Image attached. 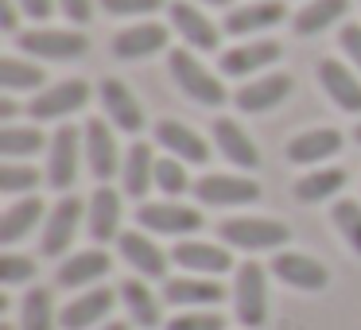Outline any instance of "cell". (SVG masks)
Segmentation results:
<instances>
[{
	"label": "cell",
	"instance_id": "1",
	"mask_svg": "<svg viewBox=\"0 0 361 330\" xmlns=\"http://www.w3.org/2000/svg\"><path fill=\"white\" fill-rule=\"evenodd\" d=\"M167 66H171V78L175 86L183 90V94L190 97L195 105H206V109H214V105L226 102V86H221L218 74H210L202 63H198L195 55H190L187 47L171 51V59H167Z\"/></svg>",
	"mask_w": 361,
	"mask_h": 330
},
{
	"label": "cell",
	"instance_id": "2",
	"mask_svg": "<svg viewBox=\"0 0 361 330\" xmlns=\"http://www.w3.org/2000/svg\"><path fill=\"white\" fill-rule=\"evenodd\" d=\"M291 229L283 221H272V218H229L221 221V241L226 245H237L245 252H260V249H280L288 245Z\"/></svg>",
	"mask_w": 361,
	"mask_h": 330
},
{
	"label": "cell",
	"instance_id": "3",
	"mask_svg": "<svg viewBox=\"0 0 361 330\" xmlns=\"http://www.w3.org/2000/svg\"><path fill=\"white\" fill-rule=\"evenodd\" d=\"M233 303H237V322H245L249 330L268 322V283H264V268L260 264L249 260V264L237 268Z\"/></svg>",
	"mask_w": 361,
	"mask_h": 330
},
{
	"label": "cell",
	"instance_id": "4",
	"mask_svg": "<svg viewBox=\"0 0 361 330\" xmlns=\"http://www.w3.org/2000/svg\"><path fill=\"white\" fill-rule=\"evenodd\" d=\"M195 195L202 206H249L260 198V187L245 175H202L195 183Z\"/></svg>",
	"mask_w": 361,
	"mask_h": 330
},
{
	"label": "cell",
	"instance_id": "5",
	"mask_svg": "<svg viewBox=\"0 0 361 330\" xmlns=\"http://www.w3.org/2000/svg\"><path fill=\"white\" fill-rule=\"evenodd\" d=\"M136 221L152 233H171V237L202 229V214L195 206H179V202H148L136 210Z\"/></svg>",
	"mask_w": 361,
	"mask_h": 330
},
{
	"label": "cell",
	"instance_id": "6",
	"mask_svg": "<svg viewBox=\"0 0 361 330\" xmlns=\"http://www.w3.org/2000/svg\"><path fill=\"white\" fill-rule=\"evenodd\" d=\"M86 102H90V86L82 78H71V82H59V86L43 90V94L27 105V113H32L35 121H55V117H66V113H78Z\"/></svg>",
	"mask_w": 361,
	"mask_h": 330
},
{
	"label": "cell",
	"instance_id": "7",
	"mask_svg": "<svg viewBox=\"0 0 361 330\" xmlns=\"http://www.w3.org/2000/svg\"><path fill=\"white\" fill-rule=\"evenodd\" d=\"M20 47L27 55H39V59H78L86 55L90 39L82 32H51V28H35V32L20 35Z\"/></svg>",
	"mask_w": 361,
	"mask_h": 330
},
{
	"label": "cell",
	"instance_id": "8",
	"mask_svg": "<svg viewBox=\"0 0 361 330\" xmlns=\"http://www.w3.org/2000/svg\"><path fill=\"white\" fill-rule=\"evenodd\" d=\"M78 136L82 128L63 125L51 140V164H47V183L55 190H71L78 179Z\"/></svg>",
	"mask_w": 361,
	"mask_h": 330
},
{
	"label": "cell",
	"instance_id": "9",
	"mask_svg": "<svg viewBox=\"0 0 361 330\" xmlns=\"http://www.w3.org/2000/svg\"><path fill=\"white\" fill-rule=\"evenodd\" d=\"M82 136H86V159H90V171H94V179H113V175L121 171V156H117V140H113L109 125L97 117L86 121V128H82Z\"/></svg>",
	"mask_w": 361,
	"mask_h": 330
},
{
	"label": "cell",
	"instance_id": "10",
	"mask_svg": "<svg viewBox=\"0 0 361 330\" xmlns=\"http://www.w3.org/2000/svg\"><path fill=\"white\" fill-rule=\"evenodd\" d=\"M78 221H82V202L78 198H63L47 214V226H43V257H63L71 249L74 233H78Z\"/></svg>",
	"mask_w": 361,
	"mask_h": 330
},
{
	"label": "cell",
	"instance_id": "11",
	"mask_svg": "<svg viewBox=\"0 0 361 330\" xmlns=\"http://www.w3.org/2000/svg\"><path fill=\"white\" fill-rule=\"evenodd\" d=\"M272 272L280 276L288 288H299V291H322L330 283V272L319 260L307 257V252H280V257L272 260Z\"/></svg>",
	"mask_w": 361,
	"mask_h": 330
},
{
	"label": "cell",
	"instance_id": "12",
	"mask_svg": "<svg viewBox=\"0 0 361 330\" xmlns=\"http://www.w3.org/2000/svg\"><path fill=\"white\" fill-rule=\"evenodd\" d=\"M167 16H171L175 32L187 39V47H195V51H218V28H214L198 8H190L187 0L167 4Z\"/></svg>",
	"mask_w": 361,
	"mask_h": 330
},
{
	"label": "cell",
	"instance_id": "13",
	"mask_svg": "<svg viewBox=\"0 0 361 330\" xmlns=\"http://www.w3.org/2000/svg\"><path fill=\"white\" fill-rule=\"evenodd\" d=\"M291 86H295V82H291L288 74H268V78H257V82H249V86H241L233 102L241 113H268L291 94Z\"/></svg>",
	"mask_w": 361,
	"mask_h": 330
},
{
	"label": "cell",
	"instance_id": "14",
	"mask_svg": "<svg viewBox=\"0 0 361 330\" xmlns=\"http://www.w3.org/2000/svg\"><path fill=\"white\" fill-rule=\"evenodd\" d=\"M171 260L187 272H202V276H218L233 268V257L218 245H206V241H179L171 249Z\"/></svg>",
	"mask_w": 361,
	"mask_h": 330
},
{
	"label": "cell",
	"instance_id": "15",
	"mask_svg": "<svg viewBox=\"0 0 361 330\" xmlns=\"http://www.w3.org/2000/svg\"><path fill=\"white\" fill-rule=\"evenodd\" d=\"M164 299L175 307H214L226 299V288L206 276H179V280L164 283Z\"/></svg>",
	"mask_w": 361,
	"mask_h": 330
},
{
	"label": "cell",
	"instance_id": "16",
	"mask_svg": "<svg viewBox=\"0 0 361 330\" xmlns=\"http://www.w3.org/2000/svg\"><path fill=\"white\" fill-rule=\"evenodd\" d=\"M276 59H280V43L249 39V43H241V47H233V51L221 55V74H229V78H245L249 71H264V66H272Z\"/></svg>",
	"mask_w": 361,
	"mask_h": 330
},
{
	"label": "cell",
	"instance_id": "17",
	"mask_svg": "<svg viewBox=\"0 0 361 330\" xmlns=\"http://www.w3.org/2000/svg\"><path fill=\"white\" fill-rule=\"evenodd\" d=\"M109 268H113L109 252L86 249V252L66 257L63 264H59L55 280H59V288H82V283H94V280H102V276H109Z\"/></svg>",
	"mask_w": 361,
	"mask_h": 330
},
{
	"label": "cell",
	"instance_id": "18",
	"mask_svg": "<svg viewBox=\"0 0 361 330\" xmlns=\"http://www.w3.org/2000/svg\"><path fill=\"white\" fill-rule=\"evenodd\" d=\"M102 105H105L109 121L121 128V133H140L144 128V113H140V105H136V97L128 94L125 82L105 78L102 82Z\"/></svg>",
	"mask_w": 361,
	"mask_h": 330
},
{
	"label": "cell",
	"instance_id": "19",
	"mask_svg": "<svg viewBox=\"0 0 361 330\" xmlns=\"http://www.w3.org/2000/svg\"><path fill=\"white\" fill-rule=\"evenodd\" d=\"M113 299L117 295H113L109 288H94V291H86V295H78L74 303H66L63 314H59V322H63V330H86L113 311Z\"/></svg>",
	"mask_w": 361,
	"mask_h": 330
},
{
	"label": "cell",
	"instance_id": "20",
	"mask_svg": "<svg viewBox=\"0 0 361 330\" xmlns=\"http://www.w3.org/2000/svg\"><path fill=\"white\" fill-rule=\"evenodd\" d=\"M319 82H322V90L334 97L338 109L361 113V82L353 78L338 59H322V63H319Z\"/></svg>",
	"mask_w": 361,
	"mask_h": 330
},
{
	"label": "cell",
	"instance_id": "21",
	"mask_svg": "<svg viewBox=\"0 0 361 330\" xmlns=\"http://www.w3.org/2000/svg\"><path fill=\"white\" fill-rule=\"evenodd\" d=\"M214 140H218V148H221V156L229 159V164H237V167H257L260 164V152H257V144L249 140V133H245L237 121H229V117H218L214 121Z\"/></svg>",
	"mask_w": 361,
	"mask_h": 330
},
{
	"label": "cell",
	"instance_id": "22",
	"mask_svg": "<svg viewBox=\"0 0 361 330\" xmlns=\"http://www.w3.org/2000/svg\"><path fill=\"white\" fill-rule=\"evenodd\" d=\"M167 47V28L164 24H136L113 39V55L117 59H148Z\"/></svg>",
	"mask_w": 361,
	"mask_h": 330
},
{
	"label": "cell",
	"instance_id": "23",
	"mask_svg": "<svg viewBox=\"0 0 361 330\" xmlns=\"http://www.w3.org/2000/svg\"><path fill=\"white\" fill-rule=\"evenodd\" d=\"M156 140L164 144L167 152H175L179 159H187V164H206V159H210L206 140L198 133H190L183 121H159V125H156Z\"/></svg>",
	"mask_w": 361,
	"mask_h": 330
},
{
	"label": "cell",
	"instance_id": "24",
	"mask_svg": "<svg viewBox=\"0 0 361 330\" xmlns=\"http://www.w3.org/2000/svg\"><path fill=\"white\" fill-rule=\"evenodd\" d=\"M334 152H342V133H334V128H311V133H299L288 144L291 164H322Z\"/></svg>",
	"mask_w": 361,
	"mask_h": 330
},
{
	"label": "cell",
	"instance_id": "25",
	"mask_svg": "<svg viewBox=\"0 0 361 330\" xmlns=\"http://www.w3.org/2000/svg\"><path fill=\"white\" fill-rule=\"evenodd\" d=\"M288 16L280 0H260V4H249V8H229L226 16V32L233 35H249V32H264V28L280 24Z\"/></svg>",
	"mask_w": 361,
	"mask_h": 330
},
{
	"label": "cell",
	"instance_id": "26",
	"mask_svg": "<svg viewBox=\"0 0 361 330\" xmlns=\"http://www.w3.org/2000/svg\"><path fill=\"white\" fill-rule=\"evenodd\" d=\"M121 226V195L113 187H97L90 198V237L94 241H113Z\"/></svg>",
	"mask_w": 361,
	"mask_h": 330
},
{
	"label": "cell",
	"instance_id": "27",
	"mask_svg": "<svg viewBox=\"0 0 361 330\" xmlns=\"http://www.w3.org/2000/svg\"><path fill=\"white\" fill-rule=\"evenodd\" d=\"M121 257H125L140 276H164L167 272V257L159 252V245L144 233H121Z\"/></svg>",
	"mask_w": 361,
	"mask_h": 330
},
{
	"label": "cell",
	"instance_id": "28",
	"mask_svg": "<svg viewBox=\"0 0 361 330\" xmlns=\"http://www.w3.org/2000/svg\"><path fill=\"white\" fill-rule=\"evenodd\" d=\"M43 218V202L39 198H20L16 206H8L4 210V218H0V245H16L20 237L32 233V226H39Z\"/></svg>",
	"mask_w": 361,
	"mask_h": 330
},
{
	"label": "cell",
	"instance_id": "29",
	"mask_svg": "<svg viewBox=\"0 0 361 330\" xmlns=\"http://www.w3.org/2000/svg\"><path fill=\"white\" fill-rule=\"evenodd\" d=\"M345 12H350V0H311L307 8H299L295 32L299 35H319V32H326L330 24H338Z\"/></svg>",
	"mask_w": 361,
	"mask_h": 330
},
{
	"label": "cell",
	"instance_id": "30",
	"mask_svg": "<svg viewBox=\"0 0 361 330\" xmlns=\"http://www.w3.org/2000/svg\"><path fill=\"white\" fill-rule=\"evenodd\" d=\"M121 171H125V195L140 198L144 190L156 183V159H152V148H148V144H133Z\"/></svg>",
	"mask_w": 361,
	"mask_h": 330
},
{
	"label": "cell",
	"instance_id": "31",
	"mask_svg": "<svg viewBox=\"0 0 361 330\" xmlns=\"http://www.w3.org/2000/svg\"><path fill=\"white\" fill-rule=\"evenodd\" d=\"M121 299H125L128 319H133L136 326H144V330H156V326H159V307H156V295H152V291L144 288L140 280H125V283H121Z\"/></svg>",
	"mask_w": 361,
	"mask_h": 330
},
{
	"label": "cell",
	"instance_id": "32",
	"mask_svg": "<svg viewBox=\"0 0 361 330\" xmlns=\"http://www.w3.org/2000/svg\"><path fill=\"white\" fill-rule=\"evenodd\" d=\"M59 314H55V299L47 288H32L20 303V326L24 330H55Z\"/></svg>",
	"mask_w": 361,
	"mask_h": 330
},
{
	"label": "cell",
	"instance_id": "33",
	"mask_svg": "<svg viewBox=\"0 0 361 330\" xmlns=\"http://www.w3.org/2000/svg\"><path fill=\"white\" fill-rule=\"evenodd\" d=\"M345 187V171L342 167H322V171H311L295 183V198L299 202H322V198L338 195Z\"/></svg>",
	"mask_w": 361,
	"mask_h": 330
},
{
	"label": "cell",
	"instance_id": "34",
	"mask_svg": "<svg viewBox=\"0 0 361 330\" xmlns=\"http://www.w3.org/2000/svg\"><path fill=\"white\" fill-rule=\"evenodd\" d=\"M43 144H47V140H43L39 128H16V125H4V128H0V156H4V159L35 156Z\"/></svg>",
	"mask_w": 361,
	"mask_h": 330
},
{
	"label": "cell",
	"instance_id": "35",
	"mask_svg": "<svg viewBox=\"0 0 361 330\" xmlns=\"http://www.w3.org/2000/svg\"><path fill=\"white\" fill-rule=\"evenodd\" d=\"M330 221H334L338 233L345 237V245H350V249L361 257V202H350V198L334 202V210H330Z\"/></svg>",
	"mask_w": 361,
	"mask_h": 330
},
{
	"label": "cell",
	"instance_id": "36",
	"mask_svg": "<svg viewBox=\"0 0 361 330\" xmlns=\"http://www.w3.org/2000/svg\"><path fill=\"white\" fill-rule=\"evenodd\" d=\"M0 86L35 90V86H43V71H35L32 63H20V59H0Z\"/></svg>",
	"mask_w": 361,
	"mask_h": 330
},
{
	"label": "cell",
	"instance_id": "37",
	"mask_svg": "<svg viewBox=\"0 0 361 330\" xmlns=\"http://www.w3.org/2000/svg\"><path fill=\"white\" fill-rule=\"evenodd\" d=\"M35 183H39V175H35V167H20V164H4L0 167V190L4 195H32Z\"/></svg>",
	"mask_w": 361,
	"mask_h": 330
},
{
	"label": "cell",
	"instance_id": "38",
	"mask_svg": "<svg viewBox=\"0 0 361 330\" xmlns=\"http://www.w3.org/2000/svg\"><path fill=\"white\" fill-rule=\"evenodd\" d=\"M156 187L164 195H183L187 190V167L179 159H156Z\"/></svg>",
	"mask_w": 361,
	"mask_h": 330
},
{
	"label": "cell",
	"instance_id": "39",
	"mask_svg": "<svg viewBox=\"0 0 361 330\" xmlns=\"http://www.w3.org/2000/svg\"><path fill=\"white\" fill-rule=\"evenodd\" d=\"M167 330H226V319L218 311H187L179 319H167Z\"/></svg>",
	"mask_w": 361,
	"mask_h": 330
},
{
	"label": "cell",
	"instance_id": "40",
	"mask_svg": "<svg viewBox=\"0 0 361 330\" xmlns=\"http://www.w3.org/2000/svg\"><path fill=\"white\" fill-rule=\"evenodd\" d=\"M35 276V260L32 257H20V252H8V257L0 260V280L8 283V288H16V283L32 280Z\"/></svg>",
	"mask_w": 361,
	"mask_h": 330
},
{
	"label": "cell",
	"instance_id": "41",
	"mask_svg": "<svg viewBox=\"0 0 361 330\" xmlns=\"http://www.w3.org/2000/svg\"><path fill=\"white\" fill-rule=\"evenodd\" d=\"M102 8L109 16H148V12L164 8V0H102Z\"/></svg>",
	"mask_w": 361,
	"mask_h": 330
},
{
	"label": "cell",
	"instance_id": "42",
	"mask_svg": "<svg viewBox=\"0 0 361 330\" xmlns=\"http://www.w3.org/2000/svg\"><path fill=\"white\" fill-rule=\"evenodd\" d=\"M63 4V16H71L74 24H90L94 16V0H59Z\"/></svg>",
	"mask_w": 361,
	"mask_h": 330
},
{
	"label": "cell",
	"instance_id": "43",
	"mask_svg": "<svg viewBox=\"0 0 361 330\" xmlns=\"http://www.w3.org/2000/svg\"><path fill=\"white\" fill-rule=\"evenodd\" d=\"M342 47H345V55L361 66V28L357 24H345L342 28Z\"/></svg>",
	"mask_w": 361,
	"mask_h": 330
},
{
	"label": "cell",
	"instance_id": "44",
	"mask_svg": "<svg viewBox=\"0 0 361 330\" xmlns=\"http://www.w3.org/2000/svg\"><path fill=\"white\" fill-rule=\"evenodd\" d=\"M20 8H24L32 20H47L51 12H55V0H20Z\"/></svg>",
	"mask_w": 361,
	"mask_h": 330
},
{
	"label": "cell",
	"instance_id": "45",
	"mask_svg": "<svg viewBox=\"0 0 361 330\" xmlns=\"http://www.w3.org/2000/svg\"><path fill=\"white\" fill-rule=\"evenodd\" d=\"M0 28L4 32H16V4L12 0H0Z\"/></svg>",
	"mask_w": 361,
	"mask_h": 330
},
{
	"label": "cell",
	"instance_id": "46",
	"mask_svg": "<svg viewBox=\"0 0 361 330\" xmlns=\"http://www.w3.org/2000/svg\"><path fill=\"white\" fill-rule=\"evenodd\" d=\"M16 113V102H0V121H8Z\"/></svg>",
	"mask_w": 361,
	"mask_h": 330
},
{
	"label": "cell",
	"instance_id": "47",
	"mask_svg": "<svg viewBox=\"0 0 361 330\" xmlns=\"http://www.w3.org/2000/svg\"><path fill=\"white\" fill-rule=\"evenodd\" d=\"M102 330H128V322H109V326H102Z\"/></svg>",
	"mask_w": 361,
	"mask_h": 330
},
{
	"label": "cell",
	"instance_id": "48",
	"mask_svg": "<svg viewBox=\"0 0 361 330\" xmlns=\"http://www.w3.org/2000/svg\"><path fill=\"white\" fill-rule=\"evenodd\" d=\"M206 4H226V8H229V4H233V0H206Z\"/></svg>",
	"mask_w": 361,
	"mask_h": 330
},
{
	"label": "cell",
	"instance_id": "49",
	"mask_svg": "<svg viewBox=\"0 0 361 330\" xmlns=\"http://www.w3.org/2000/svg\"><path fill=\"white\" fill-rule=\"evenodd\" d=\"M353 140H357V144H361V125H357V128H353Z\"/></svg>",
	"mask_w": 361,
	"mask_h": 330
},
{
	"label": "cell",
	"instance_id": "50",
	"mask_svg": "<svg viewBox=\"0 0 361 330\" xmlns=\"http://www.w3.org/2000/svg\"><path fill=\"white\" fill-rule=\"evenodd\" d=\"M0 330H12V326H8V322H4V326H0Z\"/></svg>",
	"mask_w": 361,
	"mask_h": 330
}]
</instances>
